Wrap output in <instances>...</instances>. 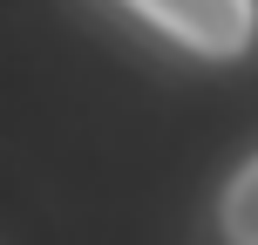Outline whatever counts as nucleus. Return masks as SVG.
Returning <instances> with one entry per match:
<instances>
[{
	"label": "nucleus",
	"instance_id": "1",
	"mask_svg": "<svg viewBox=\"0 0 258 245\" xmlns=\"http://www.w3.org/2000/svg\"><path fill=\"white\" fill-rule=\"evenodd\" d=\"M150 27H163L177 48L204 62H238L258 41V0H122Z\"/></svg>",
	"mask_w": 258,
	"mask_h": 245
},
{
	"label": "nucleus",
	"instance_id": "2",
	"mask_svg": "<svg viewBox=\"0 0 258 245\" xmlns=\"http://www.w3.org/2000/svg\"><path fill=\"white\" fill-rule=\"evenodd\" d=\"M218 232H224V245H258V157L224 184V198H218Z\"/></svg>",
	"mask_w": 258,
	"mask_h": 245
}]
</instances>
